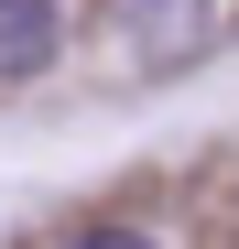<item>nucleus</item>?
<instances>
[{
	"label": "nucleus",
	"instance_id": "obj_1",
	"mask_svg": "<svg viewBox=\"0 0 239 249\" xmlns=\"http://www.w3.org/2000/svg\"><path fill=\"white\" fill-rule=\"evenodd\" d=\"M228 22H239V0H141V54L174 65V54H196V44L228 33Z\"/></svg>",
	"mask_w": 239,
	"mask_h": 249
},
{
	"label": "nucleus",
	"instance_id": "obj_2",
	"mask_svg": "<svg viewBox=\"0 0 239 249\" xmlns=\"http://www.w3.org/2000/svg\"><path fill=\"white\" fill-rule=\"evenodd\" d=\"M55 54V0H0V87Z\"/></svg>",
	"mask_w": 239,
	"mask_h": 249
},
{
	"label": "nucleus",
	"instance_id": "obj_3",
	"mask_svg": "<svg viewBox=\"0 0 239 249\" xmlns=\"http://www.w3.org/2000/svg\"><path fill=\"white\" fill-rule=\"evenodd\" d=\"M76 249H163V238H141V228H87Z\"/></svg>",
	"mask_w": 239,
	"mask_h": 249
}]
</instances>
